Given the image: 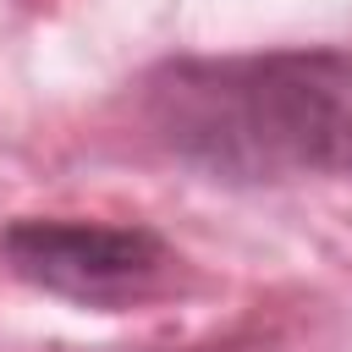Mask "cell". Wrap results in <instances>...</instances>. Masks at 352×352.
<instances>
[{
    "instance_id": "7a4b0ae2",
    "label": "cell",
    "mask_w": 352,
    "mask_h": 352,
    "mask_svg": "<svg viewBox=\"0 0 352 352\" xmlns=\"http://www.w3.org/2000/svg\"><path fill=\"white\" fill-rule=\"evenodd\" d=\"M0 258L16 280L82 308H132L170 275V248L148 226L99 220H11Z\"/></svg>"
},
{
    "instance_id": "3957f363",
    "label": "cell",
    "mask_w": 352,
    "mask_h": 352,
    "mask_svg": "<svg viewBox=\"0 0 352 352\" xmlns=\"http://www.w3.org/2000/svg\"><path fill=\"white\" fill-rule=\"evenodd\" d=\"M192 352H270V346H253V341H226V346H192Z\"/></svg>"
},
{
    "instance_id": "6da1fadb",
    "label": "cell",
    "mask_w": 352,
    "mask_h": 352,
    "mask_svg": "<svg viewBox=\"0 0 352 352\" xmlns=\"http://www.w3.org/2000/svg\"><path fill=\"white\" fill-rule=\"evenodd\" d=\"M143 116L214 182L352 176V44L165 60L143 82Z\"/></svg>"
}]
</instances>
